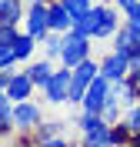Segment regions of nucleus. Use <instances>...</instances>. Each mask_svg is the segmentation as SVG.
Instances as JSON below:
<instances>
[{
	"label": "nucleus",
	"instance_id": "obj_1",
	"mask_svg": "<svg viewBox=\"0 0 140 147\" xmlns=\"http://www.w3.org/2000/svg\"><path fill=\"white\" fill-rule=\"evenodd\" d=\"M97 74H100V60H93V57H87L77 67H70V94H67V104H80L84 100L87 87L93 84Z\"/></svg>",
	"mask_w": 140,
	"mask_h": 147
},
{
	"label": "nucleus",
	"instance_id": "obj_2",
	"mask_svg": "<svg viewBox=\"0 0 140 147\" xmlns=\"http://www.w3.org/2000/svg\"><path fill=\"white\" fill-rule=\"evenodd\" d=\"M77 127L84 130V144H113V124L103 120V114H93V110H84V117L77 120Z\"/></svg>",
	"mask_w": 140,
	"mask_h": 147
},
{
	"label": "nucleus",
	"instance_id": "obj_3",
	"mask_svg": "<svg viewBox=\"0 0 140 147\" xmlns=\"http://www.w3.org/2000/svg\"><path fill=\"white\" fill-rule=\"evenodd\" d=\"M87 57H90V37L77 34V30H67L64 34V50H60V64L64 67H77Z\"/></svg>",
	"mask_w": 140,
	"mask_h": 147
},
{
	"label": "nucleus",
	"instance_id": "obj_4",
	"mask_svg": "<svg viewBox=\"0 0 140 147\" xmlns=\"http://www.w3.org/2000/svg\"><path fill=\"white\" fill-rule=\"evenodd\" d=\"M23 30L33 34L37 40H44L50 34V3L37 0V3H27V13H23Z\"/></svg>",
	"mask_w": 140,
	"mask_h": 147
},
{
	"label": "nucleus",
	"instance_id": "obj_5",
	"mask_svg": "<svg viewBox=\"0 0 140 147\" xmlns=\"http://www.w3.org/2000/svg\"><path fill=\"white\" fill-rule=\"evenodd\" d=\"M110 77H103V74H97L93 77V84L87 87V94H84V100H80V107L84 110H93V114H100L103 110V104H107V97H110Z\"/></svg>",
	"mask_w": 140,
	"mask_h": 147
},
{
	"label": "nucleus",
	"instance_id": "obj_6",
	"mask_svg": "<svg viewBox=\"0 0 140 147\" xmlns=\"http://www.w3.org/2000/svg\"><path fill=\"white\" fill-rule=\"evenodd\" d=\"M40 120H44V114H40V107L33 100H17L13 104V130H20V134L37 130Z\"/></svg>",
	"mask_w": 140,
	"mask_h": 147
},
{
	"label": "nucleus",
	"instance_id": "obj_7",
	"mask_svg": "<svg viewBox=\"0 0 140 147\" xmlns=\"http://www.w3.org/2000/svg\"><path fill=\"white\" fill-rule=\"evenodd\" d=\"M100 74H103V77H110V80H123V77L130 74V54H123V50L113 47L110 54L100 60Z\"/></svg>",
	"mask_w": 140,
	"mask_h": 147
},
{
	"label": "nucleus",
	"instance_id": "obj_8",
	"mask_svg": "<svg viewBox=\"0 0 140 147\" xmlns=\"http://www.w3.org/2000/svg\"><path fill=\"white\" fill-rule=\"evenodd\" d=\"M67 94H70V67H60V70H54V77L47 80L44 97H47L50 104H64Z\"/></svg>",
	"mask_w": 140,
	"mask_h": 147
},
{
	"label": "nucleus",
	"instance_id": "obj_9",
	"mask_svg": "<svg viewBox=\"0 0 140 147\" xmlns=\"http://www.w3.org/2000/svg\"><path fill=\"white\" fill-rule=\"evenodd\" d=\"M33 90H37V84L30 80V74L27 70H13V77H10V84H7L10 100H13V104H17V100H30Z\"/></svg>",
	"mask_w": 140,
	"mask_h": 147
},
{
	"label": "nucleus",
	"instance_id": "obj_10",
	"mask_svg": "<svg viewBox=\"0 0 140 147\" xmlns=\"http://www.w3.org/2000/svg\"><path fill=\"white\" fill-rule=\"evenodd\" d=\"M93 7H97V40H103V37H113V34H117V27H120L117 10L107 7V3H93Z\"/></svg>",
	"mask_w": 140,
	"mask_h": 147
},
{
	"label": "nucleus",
	"instance_id": "obj_11",
	"mask_svg": "<svg viewBox=\"0 0 140 147\" xmlns=\"http://www.w3.org/2000/svg\"><path fill=\"white\" fill-rule=\"evenodd\" d=\"M50 30H57V34L74 30V17H70V10L64 7V0H50Z\"/></svg>",
	"mask_w": 140,
	"mask_h": 147
},
{
	"label": "nucleus",
	"instance_id": "obj_12",
	"mask_svg": "<svg viewBox=\"0 0 140 147\" xmlns=\"http://www.w3.org/2000/svg\"><path fill=\"white\" fill-rule=\"evenodd\" d=\"M37 144H47V147H57V144H67V134H60V124H44L40 120V127H37Z\"/></svg>",
	"mask_w": 140,
	"mask_h": 147
},
{
	"label": "nucleus",
	"instance_id": "obj_13",
	"mask_svg": "<svg viewBox=\"0 0 140 147\" xmlns=\"http://www.w3.org/2000/svg\"><path fill=\"white\" fill-rule=\"evenodd\" d=\"M23 13V0H0V24H20Z\"/></svg>",
	"mask_w": 140,
	"mask_h": 147
},
{
	"label": "nucleus",
	"instance_id": "obj_14",
	"mask_svg": "<svg viewBox=\"0 0 140 147\" xmlns=\"http://www.w3.org/2000/svg\"><path fill=\"white\" fill-rule=\"evenodd\" d=\"M27 74H30V80L37 84L40 90H44L47 80L54 77V64H50V57H47V60H37V64H30V67H27Z\"/></svg>",
	"mask_w": 140,
	"mask_h": 147
},
{
	"label": "nucleus",
	"instance_id": "obj_15",
	"mask_svg": "<svg viewBox=\"0 0 140 147\" xmlns=\"http://www.w3.org/2000/svg\"><path fill=\"white\" fill-rule=\"evenodd\" d=\"M7 130H13V100L7 90H0V137Z\"/></svg>",
	"mask_w": 140,
	"mask_h": 147
},
{
	"label": "nucleus",
	"instance_id": "obj_16",
	"mask_svg": "<svg viewBox=\"0 0 140 147\" xmlns=\"http://www.w3.org/2000/svg\"><path fill=\"white\" fill-rule=\"evenodd\" d=\"M37 44H40L37 37L23 30V34L13 40V54H17V60H30V57H33V47H37Z\"/></svg>",
	"mask_w": 140,
	"mask_h": 147
},
{
	"label": "nucleus",
	"instance_id": "obj_17",
	"mask_svg": "<svg viewBox=\"0 0 140 147\" xmlns=\"http://www.w3.org/2000/svg\"><path fill=\"white\" fill-rule=\"evenodd\" d=\"M40 44H44V54L50 57V60H60V50H64V34H57V30H50V34L44 37V40H40Z\"/></svg>",
	"mask_w": 140,
	"mask_h": 147
},
{
	"label": "nucleus",
	"instance_id": "obj_18",
	"mask_svg": "<svg viewBox=\"0 0 140 147\" xmlns=\"http://www.w3.org/2000/svg\"><path fill=\"white\" fill-rule=\"evenodd\" d=\"M93 3H97V0H64V7L70 10V17H74V20H80L87 10L93 7Z\"/></svg>",
	"mask_w": 140,
	"mask_h": 147
},
{
	"label": "nucleus",
	"instance_id": "obj_19",
	"mask_svg": "<svg viewBox=\"0 0 140 147\" xmlns=\"http://www.w3.org/2000/svg\"><path fill=\"white\" fill-rule=\"evenodd\" d=\"M17 64V54H13V44H0V70H10Z\"/></svg>",
	"mask_w": 140,
	"mask_h": 147
},
{
	"label": "nucleus",
	"instance_id": "obj_20",
	"mask_svg": "<svg viewBox=\"0 0 140 147\" xmlns=\"http://www.w3.org/2000/svg\"><path fill=\"white\" fill-rule=\"evenodd\" d=\"M17 37H20L17 24H0V44H13Z\"/></svg>",
	"mask_w": 140,
	"mask_h": 147
},
{
	"label": "nucleus",
	"instance_id": "obj_21",
	"mask_svg": "<svg viewBox=\"0 0 140 147\" xmlns=\"http://www.w3.org/2000/svg\"><path fill=\"white\" fill-rule=\"evenodd\" d=\"M127 77L140 87V57H133V60H130V74H127Z\"/></svg>",
	"mask_w": 140,
	"mask_h": 147
},
{
	"label": "nucleus",
	"instance_id": "obj_22",
	"mask_svg": "<svg viewBox=\"0 0 140 147\" xmlns=\"http://www.w3.org/2000/svg\"><path fill=\"white\" fill-rule=\"evenodd\" d=\"M123 17H127V20H133V24H140V0L133 3L130 10H127V13H123Z\"/></svg>",
	"mask_w": 140,
	"mask_h": 147
},
{
	"label": "nucleus",
	"instance_id": "obj_23",
	"mask_svg": "<svg viewBox=\"0 0 140 147\" xmlns=\"http://www.w3.org/2000/svg\"><path fill=\"white\" fill-rule=\"evenodd\" d=\"M133 3H137V0H113V7L120 10V13H127V10L133 7Z\"/></svg>",
	"mask_w": 140,
	"mask_h": 147
},
{
	"label": "nucleus",
	"instance_id": "obj_24",
	"mask_svg": "<svg viewBox=\"0 0 140 147\" xmlns=\"http://www.w3.org/2000/svg\"><path fill=\"white\" fill-rule=\"evenodd\" d=\"M10 77H13V67H10V70H0V90H7Z\"/></svg>",
	"mask_w": 140,
	"mask_h": 147
},
{
	"label": "nucleus",
	"instance_id": "obj_25",
	"mask_svg": "<svg viewBox=\"0 0 140 147\" xmlns=\"http://www.w3.org/2000/svg\"><path fill=\"white\" fill-rule=\"evenodd\" d=\"M130 144H137V147H140V134H133V137H130Z\"/></svg>",
	"mask_w": 140,
	"mask_h": 147
},
{
	"label": "nucleus",
	"instance_id": "obj_26",
	"mask_svg": "<svg viewBox=\"0 0 140 147\" xmlns=\"http://www.w3.org/2000/svg\"><path fill=\"white\" fill-rule=\"evenodd\" d=\"M27 3H37V0H27Z\"/></svg>",
	"mask_w": 140,
	"mask_h": 147
},
{
	"label": "nucleus",
	"instance_id": "obj_27",
	"mask_svg": "<svg viewBox=\"0 0 140 147\" xmlns=\"http://www.w3.org/2000/svg\"><path fill=\"white\" fill-rule=\"evenodd\" d=\"M97 3H103V0H97Z\"/></svg>",
	"mask_w": 140,
	"mask_h": 147
}]
</instances>
